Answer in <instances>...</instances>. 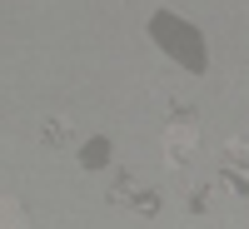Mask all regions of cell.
<instances>
[{
	"label": "cell",
	"instance_id": "7a4b0ae2",
	"mask_svg": "<svg viewBox=\"0 0 249 229\" xmlns=\"http://www.w3.org/2000/svg\"><path fill=\"white\" fill-rule=\"evenodd\" d=\"M0 229H25V214L15 199H0Z\"/></svg>",
	"mask_w": 249,
	"mask_h": 229
},
{
	"label": "cell",
	"instance_id": "6da1fadb",
	"mask_svg": "<svg viewBox=\"0 0 249 229\" xmlns=\"http://www.w3.org/2000/svg\"><path fill=\"white\" fill-rule=\"evenodd\" d=\"M175 115H179V120L164 130V159L179 170V164H190V159L199 155V124L184 115V110H175Z\"/></svg>",
	"mask_w": 249,
	"mask_h": 229
},
{
	"label": "cell",
	"instance_id": "277c9868",
	"mask_svg": "<svg viewBox=\"0 0 249 229\" xmlns=\"http://www.w3.org/2000/svg\"><path fill=\"white\" fill-rule=\"evenodd\" d=\"M210 199H214V190H195V194H190V210L204 214V204H210Z\"/></svg>",
	"mask_w": 249,
	"mask_h": 229
},
{
	"label": "cell",
	"instance_id": "3957f363",
	"mask_svg": "<svg viewBox=\"0 0 249 229\" xmlns=\"http://www.w3.org/2000/svg\"><path fill=\"white\" fill-rule=\"evenodd\" d=\"M45 140H50V144H65V140H70V124H65V120H45Z\"/></svg>",
	"mask_w": 249,
	"mask_h": 229
}]
</instances>
